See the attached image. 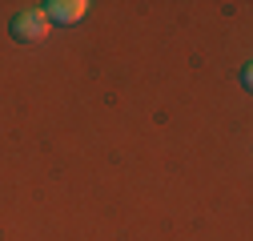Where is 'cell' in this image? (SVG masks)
<instances>
[{
  "label": "cell",
  "mask_w": 253,
  "mask_h": 241,
  "mask_svg": "<svg viewBox=\"0 0 253 241\" xmlns=\"http://www.w3.org/2000/svg\"><path fill=\"white\" fill-rule=\"evenodd\" d=\"M48 16H44V8H20V12H12V20H8V37L16 40V44H37V40H44L48 37Z\"/></svg>",
  "instance_id": "cell-1"
},
{
  "label": "cell",
  "mask_w": 253,
  "mask_h": 241,
  "mask_svg": "<svg viewBox=\"0 0 253 241\" xmlns=\"http://www.w3.org/2000/svg\"><path fill=\"white\" fill-rule=\"evenodd\" d=\"M48 24H77L84 12H88V0H48V4H41Z\"/></svg>",
  "instance_id": "cell-2"
}]
</instances>
